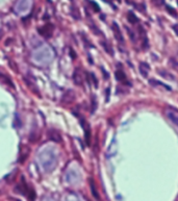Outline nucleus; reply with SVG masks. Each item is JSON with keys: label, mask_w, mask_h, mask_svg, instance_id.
Instances as JSON below:
<instances>
[{"label": "nucleus", "mask_w": 178, "mask_h": 201, "mask_svg": "<svg viewBox=\"0 0 178 201\" xmlns=\"http://www.w3.org/2000/svg\"><path fill=\"white\" fill-rule=\"evenodd\" d=\"M74 100H75V95H74V93H73V91H71V90H69L68 92L65 93L63 98H62V102H63V103H67V104L72 103Z\"/></svg>", "instance_id": "obj_8"}, {"label": "nucleus", "mask_w": 178, "mask_h": 201, "mask_svg": "<svg viewBox=\"0 0 178 201\" xmlns=\"http://www.w3.org/2000/svg\"><path fill=\"white\" fill-rule=\"evenodd\" d=\"M101 45L107 53H110V55H114V49L112 48V46H110V44L106 43V42H101Z\"/></svg>", "instance_id": "obj_16"}, {"label": "nucleus", "mask_w": 178, "mask_h": 201, "mask_svg": "<svg viewBox=\"0 0 178 201\" xmlns=\"http://www.w3.org/2000/svg\"><path fill=\"white\" fill-rule=\"evenodd\" d=\"M112 28L114 33H115V38L117 39V41L120 42V43H122V44H124L123 35H122V33H121V29H120V27H119V25L117 24L116 22H114L112 25Z\"/></svg>", "instance_id": "obj_4"}, {"label": "nucleus", "mask_w": 178, "mask_h": 201, "mask_svg": "<svg viewBox=\"0 0 178 201\" xmlns=\"http://www.w3.org/2000/svg\"><path fill=\"white\" fill-rule=\"evenodd\" d=\"M110 99V89H106V101Z\"/></svg>", "instance_id": "obj_28"}, {"label": "nucleus", "mask_w": 178, "mask_h": 201, "mask_svg": "<svg viewBox=\"0 0 178 201\" xmlns=\"http://www.w3.org/2000/svg\"><path fill=\"white\" fill-rule=\"evenodd\" d=\"M90 185H91V190H92L93 196L97 199V200H100V196H99V194H98V191H97L96 187H95V183H94V181L92 179L90 180Z\"/></svg>", "instance_id": "obj_15"}, {"label": "nucleus", "mask_w": 178, "mask_h": 201, "mask_svg": "<svg viewBox=\"0 0 178 201\" xmlns=\"http://www.w3.org/2000/svg\"><path fill=\"white\" fill-rule=\"evenodd\" d=\"M126 30H127V33H128L129 37H130V39H131V41L135 42V33H133V30L130 29V28H128V27H126Z\"/></svg>", "instance_id": "obj_20"}, {"label": "nucleus", "mask_w": 178, "mask_h": 201, "mask_svg": "<svg viewBox=\"0 0 178 201\" xmlns=\"http://www.w3.org/2000/svg\"><path fill=\"white\" fill-rule=\"evenodd\" d=\"M135 8H137L140 12L144 13V12H145V10H146V6L144 5V4H137V5H135Z\"/></svg>", "instance_id": "obj_24"}, {"label": "nucleus", "mask_w": 178, "mask_h": 201, "mask_svg": "<svg viewBox=\"0 0 178 201\" xmlns=\"http://www.w3.org/2000/svg\"><path fill=\"white\" fill-rule=\"evenodd\" d=\"M139 71H140V73L142 74L143 77H147L149 72H150V66L145 62H141L140 66H139Z\"/></svg>", "instance_id": "obj_9"}, {"label": "nucleus", "mask_w": 178, "mask_h": 201, "mask_svg": "<svg viewBox=\"0 0 178 201\" xmlns=\"http://www.w3.org/2000/svg\"><path fill=\"white\" fill-rule=\"evenodd\" d=\"M169 65L171 66V68H172V69L178 71V60H175L174 57H172V58H170V60H169Z\"/></svg>", "instance_id": "obj_18"}, {"label": "nucleus", "mask_w": 178, "mask_h": 201, "mask_svg": "<svg viewBox=\"0 0 178 201\" xmlns=\"http://www.w3.org/2000/svg\"><path fill=\"white\" fill-rule=\"evenodd\" d=\"M127 20H128L129 23H131V24H135L139 22V19H137V17L133 14V12H128V14H127Z\"/></svg>", "instance_id": "obj_14"}, {"label": "nucleus", "mask_w": 178, "mask_h": 201, "mask_svg": "<svg viewBox=\"0 0 178 201\" xmlns=\"http://www.w3.org/2000/svg\"><path fill=\"white\" fill-rule=\"evenodd\" d=\"M91 113L92 114H94L95 113V111H96L97 109V99L95 96H92V101H91Z\"/></svg>", "instance_id": "obj_17"}, {"label": "nucleus", "mask_w": 178, "mask_h": 201, "mask_svg": "<svg viewBox=\"0 0 178 201\" xmlns=\"http://www.w3.org/2000/svg\"><path fill=\"white\" fill-rule=\"evenodd\" d=\"M53 30H54V27H53V25L48 23V24L44 25V26H42L38 29V33H40L41 35H43L44 38H50L53 33Z\"/></svg>", "instance_id": "obj_2"}, {"label": "nucleus", "mask_w": 178, "mask_h": 201, "mask_svg": "<svg viewBox=\"0 0 178 201\" xmlns=\"http://www.w3.org/2000/svg\"><path fill=\"white\" fill-rule=\"evenodd\" d=\"M173 30H174V31H175V33L176 35H178V24H175V25H173Z\"/></svg>", "instance_id": "obj_25"}, {"label": "nucleus", "mask_w": 178, "mask_h": 201, "mask_svg": "<svg viewBox=\"0 0 178 201\" xmlns=\"http://www.w3.org/2000/svg\"><path fill=\"white\" fill-rule=\"evenodd\" d=\"M177 3H178V0H177Z\"/></svg>", "instance_id": "obj_29"}, {"label": "nucleus", "mask_w": 178, "mask_h": 201, "mask_svg": "<svg viewBox=\"0 0 178 201\" xmlns=\"http://www.w3.org/2000/svg\"><path fill=\"white\" fill-rule=\"evenodd\" d=\"M152 2L156 6H162V4H164V0H152Z\"/></svg>", "instance_id": "obj_23"}, {"label": "nucleus", "mask_w": 178, "mask_h": 201, "mask_svg": "<svg viewBox=\"0 0 178 201\" xmlns=\"http://www.w3.org/2000/svg\"><path fill=\"white\" fill-rule=\"evenodd\" d=\"M149 84L152 86V87H155V88H157V87H159V88H164V89H166V90H168V91H171L172 89H171L169 86H167V84H162V82H160V81H158V80H156V79H150L149 80Z\"/></svg>", "instance_id": "obj_12"}, {"label": "nucleus", "mask_w": 178, "mask_h": 201, "mask_svg": "<svg viewBox=\"0 0 178 201\" xmlns=\"http://www.w3.org/2000/svg\"><path fill=\"white\" fill-rule=\"evenodd\" d=\"M90 4H91V6L93 7L94 12H96V13H99V12H100V7H99V5L95 2V1H90Z\"/></svg>", "instance_id": "obj_21"}, {"label": "nucleus", "mask_w": 178, "mask_h": 201, "mask_svg": "<svg viewBox=\"0 0 178 201\" xmlns=\"http://www.w3.org/2000/svg\"><path fill=\"white\" fill-rule=\"evenodd\" d=\"M70 54H71L72 58H75V57H76V54H74V51H73L72 49H70Z\"/></svg>", "instance_id": "obj_27"}, {"label": "nucleus", "mask_w": 178, "mask_h": 201, "mask_svg": "<svg viewBox=\"0 0 178 201\" xmlns=\"http://www.w3.org/2000/svg\"><path fill=\"white\" fill-rule=\"evenodd\" d=\"M48 139L51 140L53 142H60L62 141V138H60V134L58 130L55 129H51V130L48 131Z\"/></svg>", "instance_id": "obj_10"}, {"label": "nucleus", "mask_w": 178, "mask_h": 201, "mask_svg": "<svg viewBox=\"0 0 178 201\" xmlns=\"http://www.w3.org/2000/svg\"><path fill=\"white\" fill-rule=\"evenodd\" d=\"M137 33L140 38L142 39V43H143V48H148V39H147V33H146V30L144 29L143 26H139L137 27Z\"/></svg>", "instance_id": "obj_6"}, {"label": "nucleus", "mask_w": 178, "mask_h": 201, "mask_svg": "<svg viewBox=\"0 0 178 201\" xmlns=\"http://www.w3.org/2000/svg\"><path fill=\"white\" fill-rule=\"evenodd\" d=\"M166 10H167V12L169 13V14L171 15V16H173V17H175V18H177V12L174 10V8L172 7V6H170V5H166Z\"/></svg>", "instance_id": "obj_19"}, {"label": "nucleus", "mask_w": 178, "mask_h": 201, "mask_svg": "<svg viewBox=\"0 0 178 201\" xmlns=\"http://www.w3.org/2000/svg\"><path fill=\"white\" fill-rule=\"evenodd\" d=\"M157 73L160 75L162 77H164V79H168V80H175V77L173 74H171L169 71L164 70V69H158L157 70Z\"/></svg>", "instance_id": "obj_11"}, {"label": "nucleus", "mask_w": 178, "mask_h": 201, "mask_svg": "<svg viewBox=\"0 0 178 201\" xmlns=\"http://www.w3.org/2000/svg\"><path fill=\"white\" fill-rule=\"evenodd\" d=\"M101 71H102V73H103V75H105V77H104V78H105V79L108 78V76H110V75H108V73H106V71L104 70L103 68H101Z\"/></svg>", "instance_id": "obj_26"}, {"label": "nucleus", "mask_w": 178, "mask_h": 201, "mask_svg": "<svg viewBox=\"0 0 178 201\" xmlns=\"http://www.w3.org/2000/svg\"><path fill=\"white\" fill-rule=\"evenodd\" d=\"M90 77H91V79H92V80H93V82H94V87H95V88L98 87V80H97L96 76H95V74L90 73Z\"/></svg>", "instance_id": "obj_22"}, {"label": "nucleus", "mask_w": 178, "mask_h": 201, "mask_svg": "<svg viewBox=\"0 0 178 201\" xmlns=\"http://www.w3.org/2000/svg\"><path fill=\"white\" fill-rule=\"evenodd\" d=\"M16 191H18L20 194L26 196L29 201H33L37 197L35 190H33L32 187H30L29 185L26 183V181H24V179H22L21 183L18 185V187H16Z\"/></svg>", "instance_id": "obj_1"}, {"label": "nucleus", "mask_w": 178, "mask_h": 201, "mask_svg": "<svg viewBox=\"0 0 178 201\" xmlns=\"http://www.w3.org/2000/svg\"><path fill=\"white\" fill-rule=\"evenodd\" d=\"M115 75H116V79H117V80H119V81L125 84L127 87H131V84H130V81H128V80H127L126 74L124 73V71L122 70V69H119V70L116 71Z\"/></svg>", "instance_id": "obj_3"}, {"label": "nucleus", "mask_w": 178, "mask_h": 201, "mask_svg": "<svg viewBox=\"0 0 178 201\" xmlns=\"http://www.w3.org/2000/svg\"><path fill=\"white\" fill-rule=\"evenodd\" d=\"M166 116L171 122L174 125H176L178 127V113L175 111H172V109H167L166 111Z\"/></svg>", "instance_id": "obj_5"}, {"label": "nucleus", "mask_w": 178, "mask_h": 201, "mask_svg": "<svg viewBox=\"0 0 178 201\" xmlns=\"http://www.w3.org/2000/svg\"><path fill=\"white\" fill-rule=\"evenodd\" d=\"M0 79L2 80L3 82H5L7 86H9V87L12 88V89H14V82L12 81L11 78L7 76V75H5V74H3V73H0Z\"/></svg>", "instance_id": "obj_13"}, {"label": "nucleus", "mask_w": 178, "mask_h": 201, "mask_svg": "<svg viewBox=\"0 0 178 201\" xmlns=\"http://www.w3.org/2000/svg\"><path fill=\"white\" fill-rule=\"evenodd\" d=\"M73 81L75 82V84L79 86V87H81L82 84H83V77H82L81 70L79 68H77L75 70L74 74H73Z\"/></svg>", "instance_id": "obj_7"}]
</instances>
